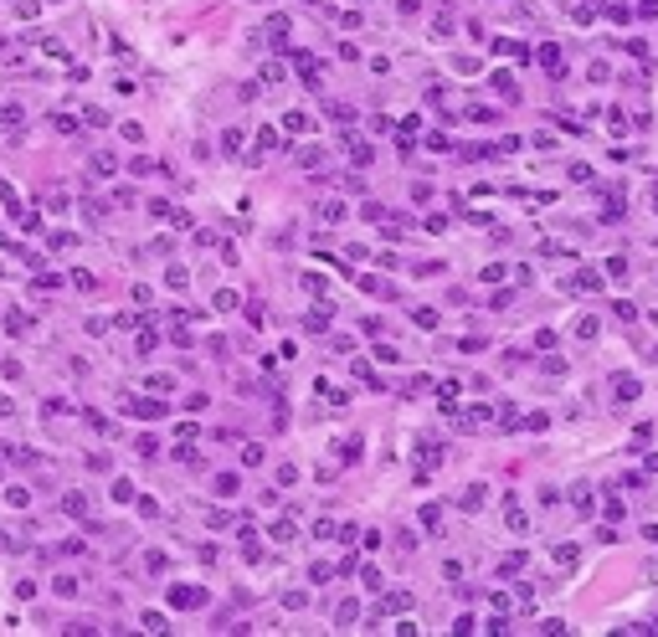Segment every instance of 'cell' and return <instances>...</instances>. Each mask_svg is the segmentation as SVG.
I'll list each match as a JSON object with an SVG mask.
<instances>
[{"label":"cell","mask_w":658,"mask_h":637,"mask_svg":"<svg viewBox=\"0 0 658 637\" xmlns=\"http://www.w3.org/2000/svg\"><path fill=\"white\" fill-rule=\"evenodd\" d=\"M51 591H57V596H72L77 581H72V576H57V581H51Z\"/></svg>","instance_id":"5bb4252c"},{"label":"cell","mask_w":658,"mask_h":637,"mask_svg":"<svg viewBox=\"0 0 658 637\" xmlns=\"http://www.w3.org/2000/svg\"><path fill=\"white\" fill-rule=\"evenodd\" d=\"M304 329L324 334V329H329V308H314V314H304Z\"/></svg>","instance_id":"277c9868"},{"label":"cell","mask_w":658,"mask_h":637,"mask_svg":"<svg viewBox=\"0 0 658 637\" xmlns=\"http://www.w3.org/2000/svg\"><path fill=\"white\" fill-rule=\"evenodd\" d=\"M524 561H530V555H524V550H515V555H504V565H499V570H504V576H520V570H524Z\"/></svg>","instance_id":"8992f818"},{"label":"cell","mask_w":658,"mask_h":637,"mask_svg":"<svg viewBox=\"0 0 658 637\" xmlns=\"http://www.w3.org/2000/svg\"><path fill=\"white\" fill-rule=\"evenodd\" d=\"M504 524H509V529H530V519H524L520 504H509V509H504Z\"/></svg>","instance_id":"5b68a950"},{"label":"cell","mask_w":658,"mask_h":637,"mask_svg":"<svg viewBox=\"0 0 658 637\" xmlns=\"http://www.w3.org/2000/svg\"><path fill=\"white\" fill-rule=\"evenodd\" d=\"M170 606H175V612H201L206 591L201 586H170Z\"/></svg>","instance_id":"6da1fadb"},{"label":"cell","mask_w":658,"mask_h":637,"mask_svg":"<svg viewBox=\"0 0 658 637\" xmlns=\"http://www.w3.org/2000/svg\"><path fill=\"white\" fill-rule=\"evenodd\" d=\"M540 62H545V72H550V77H561V72H565V67H561V51H556V47H540Z\"/></svg>","instance_id":"3957f363"},{"label":"cell","mask_w":658,"mask_h":637,"mask_svg":"<svg viewBox=\"0 0 658 637\" xmlns=\"http://www.w3.org/2000/svg\"><path fill=\"white\" fill-rule=\"evenodd\" d=\"M576 509H581V514H591V488H586V483L576 488Z\"/></svg>","instance_id":"2e32d148"},{"label":"cell","mask_w":658,"mask_h":637,"mask_svg":"<svg viewBox=\"0 0 658 637\" xmlns=\"http://www.w3.org/2000/svg\"><path fill=\"white\" fill-rule=\"evenodd\" d=\"M62 509H67L72 519H83V514H88V504H83V493H67V499H62Z\"/></svg>","instance_id":"ba28073f"},{"label":"cell","mask_w":658,"mask_h":637,"mask_svg":"<svg viewBox=\"0 0 658 637\" xmlns=\"http://www.w3.org/2000/svg\"><path fill=\"white\" fill-rule=\"evenodd\" d=\"M165 565H170V561H165V550H150V555H144V570H150V576H160Z\"/></svg>","instance_id":"9c48e42d"},{"label":"cell","mask_w":658,"mask_h":637,"mask_svg":"<svg viewBox=\"0 0 658 637\" xmlns=\"http://www.w3.org/2000/svg\"><path fill=\"white\" fill-rule=\"evenodd\" d=\"M422 524L432 529V535H438V529H442V509H438V504H427V509H422Z\"/></svg>","instance_id":"30bf717a"},{"label":"cell","mask_w":658,"mask_h":637,"mask_svg":"<svg viewBox=\"0 0 658 637\" xmlns=\"http://www.w3.org/2000/svg\"><path fill=\"white\" fill-rule=\"evenodd\" d=\"M406 606H412V596H406V591H391L386 596V612H406Z\"/></svg>","instance_id":"7c38bea8"},{"label":"cell","mask_w":658,"mask_h":637,"mask_svg":"<svg viewBox=\"0 0 658 637\" xmlns=\"http://www.w3.org/2000/svg\"><path fill=\"white\" fill-rule=\"evenodd\" d=\"M483 499H489V488H468V493H463V509H479Z\"/></svg>","instance_id":"4fadbf2b"},{"label":"cell","mask_w":658,"mask_h":637,"mask_svg":"<svg viewBox=\"0 0 658 637\" xmlns=\"http://www.w3.org/2000/svg\"><path fill=\"white\" fill-rule=\"evenodd\" d=\"M283 606H288V612H298V606H309V596H304V591H288Z\"/></svg>","instance_id":"9a60e30c"},{"label":"cell","mask_w":658,"mask_h":637,"mask_svg":"<svg viewBox=\"0 0 658 637\" xmlns=\"http://www.w3.org/2000/svg\"><path fill=\"white\" fill-rule=\"evenodd\" d=\"M612 391H617V401H633L638 396V381H633V375H612Z\"/></svg>","instance_id":"7a4b0ae2"},{"label":"cell","mask_w":658,"mask_h":637,"mask_svg":"<svg viewBox=\"0 0 658 637\" xmlns=\"http://www.w3.org/2000/svg\"><path fill=\"white\" fill-rule=\"evenodd\" d=\"M236 488H242V478H236V473H216V493H227V499H232Z\"/></svg>","instance_id":"52a82bcc"},{"label":"cell","mask_w":658,"mask_h":637,"mask_svg":"<svg viewBox=\"0 0 658 637\" xmlns=\"http://www.w3.org/2000/svg\"><path fill=\"white\" fill-rule=\"evenodd\" d=\"M129 411H139V417H160L165 406H160V401H129Z\"/></svg>","instance_id":"8fae6325"}]
</instances>
